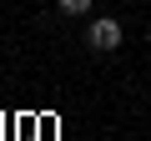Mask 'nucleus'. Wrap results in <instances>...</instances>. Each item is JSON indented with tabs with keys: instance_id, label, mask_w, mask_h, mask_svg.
Instances as JSON below:
<instances>
[{
	"instance_id": "3",
	"label": "nucleus",
	"mask_w": 151,
	"mask_h": 141,
	"mask_svg": "<svg viewBox=\"0 0 151 141\" xmlns=\"http://www.w3.org/2000/svg\"><path fill=\"white\" fill-rule=\"evenodd\" d=\"M146 45H151V30H146Z\"/></svg>"
},
{
	"instance_id": "1",
	"label": "nucleus",
	"mask_w": 151,
	"mask_h": 141,
	"mask_svg": "<svg viewBox=\"0 0 151 141\" xmlns=\"http://www.w3.org/2000/svg\"><path fill=\"white\" fill-rule=\"evenodd\" d=\"M86 45L91 50H116L121 45V20H91V30H86Z\"/></svg>"
},
{
	"instance_id": "2",
	"label": "nucleus",
	"mask_w": 151,
	"mask_h": 141,
	"mask_svg": "<svg viewBox=\"0 0 151 141\" xmlns=\"http://www.w3.org/2000/svg\"><path fill=\"white\" fill-rule=\"evenodd\" d=\"M91 0H60V15H86Z\"/></svg>"
}]
</instances>
